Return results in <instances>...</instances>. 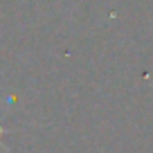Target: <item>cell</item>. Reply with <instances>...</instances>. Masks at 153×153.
<instances>
[{
  "instance_id": "6da1fadb",
  "label": "cell",
  "mask_w": 153,
  "mask_h": 153,
  "mask_svg": "<svg viewBox=\"0 0 153 153\" xmlns=\"http://www.w3.org/2000/svg\"><path fill=\"white\" fill-rule=\"evenodd\" d=\"M0 137H2V128H0Z\"/></svg>"
}]
</instances>
